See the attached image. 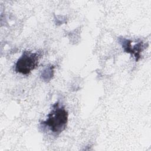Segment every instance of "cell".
<instances>
[{
    "mask_svg": "<svg viewBox=\"0 0 151 151\" xmlns=\"http://www.w3.org/2000/svg\"><path fill=\"white\" fill-rule=\"evenodd\" d=\"M68 114L65 107L56 102L52 105L47 119L41 124L48 127L53 133L58 135L65 130L68 122Z\"/></svg>",
    "mask_w": 151,
    "mask_h": 151,
    "instance_id": "cell-1",
    "label": "cell"
},
{
    "mask_svg": "<svg viewBox=\"0 0 151 151\" xmlns=\"http://www.w3.org/2000/svg\"><path fill=\"white\" fill-rule=\"evenodd\" d=\"M38 60L39 55L37 52L28 51H24L15 64V72L24 75L29 74L37 67Z\"/></svg>",
    "mask_w": 151,
    "mask_h": 151,
    "instance_id": "cell-2",
    "label": "cell"
},
{
    "mask_svg": "<svg viewBox=\"0 0 151 151\" xmlns=\"http://www.w3.org/2000/svg\"><path fill=\"white\" fill-rule=\"evenodd\" d=\"M119 41L122 44L124 51L126 52L130 53L132 55H133L136 61L140 58V52L145 48V44H144L142 41L139 42L133 46L132 45V41L126 38H119Z\"/></svg>",
    "mask_w": 151,
    "mask_h": 151,
    "instance_id": "cell-3",
    "label": "cell"
},
{
    "mask_svg": "<svg viewBox=\"0 0 151 151\" xmlns=\"http://www.w3.org/2000/svg\"><path fill=\"white\" fill-rule=\"evenodd\" d=\"M53 76V67H47L45 69H44L42 71L41 74V78L43 79L44 81H49Z\"/></svg>",
    "mask_w": 151,
    "mask_h": 151,
    "instance_id": "cell-4",
    "label": "cell"
}]
</instances>
